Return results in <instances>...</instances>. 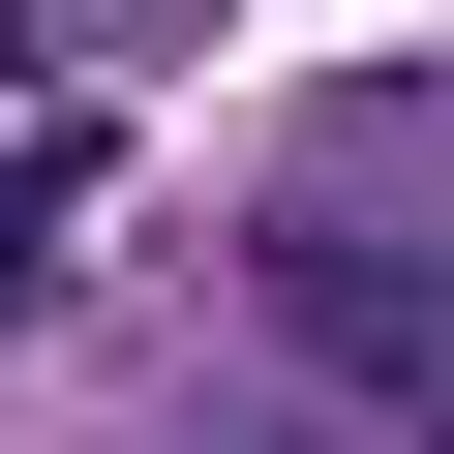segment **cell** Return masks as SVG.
<instances>
[{
	"label": "cell",
	"instance_id": "obj_1",
	"mask_svg": "<svg viewBox=\"0 0 454 454\" xmlns=\"http://www.w3.org/2000/svg\"><path fill=\"white\" fill-rule=\"evenodd\" d=\"M61 182H91V121H0V273L61 243Z\"/></svg>",
	"mask_w": 454,
	"mask_h": 454
}]
</instances>
